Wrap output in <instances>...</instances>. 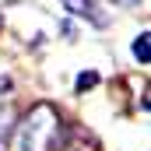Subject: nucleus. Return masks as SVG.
Segmentation results:
<instances>
[{
  "instance_id": "f257e3e1",
  "label": "nucleus",
  "mask_w": 151,
  "mask_h": 151,
  "mask_svg": "<svg viewBox=\"0 0 151 151\" xmlns=\"http://www.w3.org/2000/svg\"><path fill=\"white\" fill-rule=\"evenodd\" d=\"M11 141L14 151H56L63 148V119L49 102H39L28 109V116H21Z\"/></svg>"
},
{
  "instance_id": "f03ea898",
  "label": "nucleus",
  "mask_w": 151,
  "mask_h": 151,
  "mask_svg": "<svg viewBox=\"0 0 151 151\" xmlns=\"http://www.w3.org/2000/svg\"><path fill=\"white\" fill-rule=\"evenodd\" d=\"M14 127H18V113L11 106H0V141H7L14 134Z\"/></svg>"
},
{
  "instance_id": "7ed1b4c3",
  "label": "nucleus",
  "mask_w": 151,
  "mask_h": 151,
  "mask_svg": "<svg viewBox=\"0 0 151 151\" xmlns=\"http://www.w3.org/2000/svg\"><path fill=\"white\" fill-rule=\"evenodd\" d=\"M134 60L137 63H148L151 60V32H141L134 39Z\"/></svg>"
},
{
  "instance_id": "20e7f679",
  "label": "nucleus",
  "mask_w": 151,
  "mask_h": 151,
  "mask_svg": "<svg viewBox=\"0 0 151 151\" xmlns=\"http://www.w3.org/2000/svg\"><path fill=\"white\" fill-rule=\"evenodd\" d=\"M63 7L70 14H91L95 11V0H63Z\"/></svg>"
},
{
  "instance_id": "39448f33",
  "label": "nucleus",
  "mask_w": 151,
  "mask_h": 151,
  "mask_svg": "<svg viewBox=\"0 0 151 151\" xmlns=\"http://www.w3.org/2000/svg\"><path fill=\"white\" fill-rule=\"evenodd\" d=\"M95 84H99V74H95V70H81V74H77V91H91V88H95Z\"/></svg>"
}]
</instances>
